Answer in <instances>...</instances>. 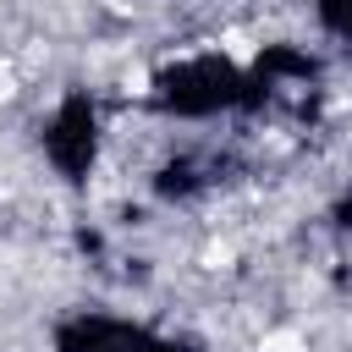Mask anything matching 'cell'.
Here are the masks:
<instances>
[{"label": "cell", "instance_id": "obj_2", "mask_svg": "<svg viewBox=\"0 0 352 352\" xmlns=\"http://www.w3.org/2000/svg\"><path fill=\"white\" fill-rule=\"evenodd\" d=\"M319 16H324L330 33H341L352 44V0H319Z\"/></svg>", "mask_w": 352, "mask_h": 352}, {"label": "cell", "instance_id": "obj_1", "mask_svg": "<svg viewBox=\"0 0 352 352\" xmlns=\"http://www.w3.org/2000/svg\"><path fill=\"white\" fill-rule=\"evenodd\" d=\"M66 346H72V352H170V346H160L154 336H143V330H132V324H116V319H82Z\"/></svg>", "mask_w": 352, "mask_h": 352}]
</instances>
